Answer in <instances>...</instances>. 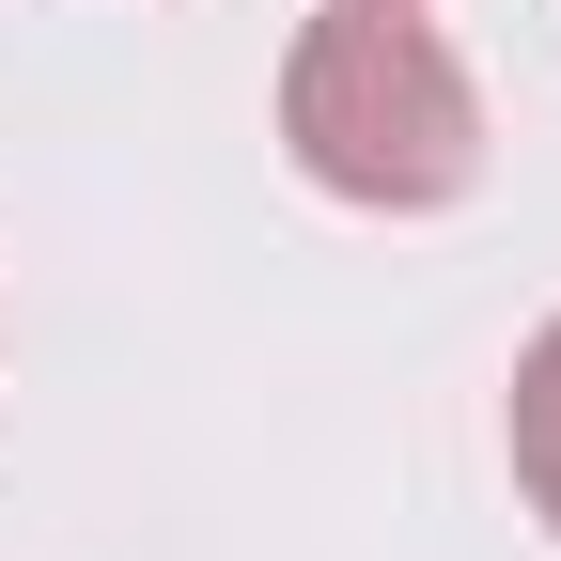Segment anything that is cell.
<instances>
[{
  "instance_id": "7a4b0ae2",
  "label": "cell",
  "mask_w": 561,
  "mask_h": 561,
  "mask_svg": "<svg viewBox=\"0 0 561 561\" xmlns=\"http://www.w3.org/2000/svg\"><path fill=\"white\" fill-rule=\"evenodd\" d=\"M515 483L561 530V328H530V359H515Z\"/></svg>"
},
{
  "instance_id": "6da1fadb",
  "label": "cell",
  "mask_w": 561,
  "mask_h": 561,
  "mask_svg": "<svg viewBox=\"0 0 561 561\" xmlns=\"http://www.w3.org/2000/svg\"><path fill=\"white\" fill-rule=\"evenodd\" d=\"M280 140H297L312 187L375 203V219H421V203H468L483 94H468V62L421 32V0H343V16H312L297 62H280Z\"/></svg>"
}]
</instances>
